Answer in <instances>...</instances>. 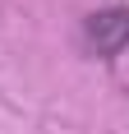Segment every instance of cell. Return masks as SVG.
<instances>
[{"label": "cell", "mask_w": 129, "mask_h": 134, "mask_svg": "<svg viewBox=\"0 0 129 134\" xmlns=\"http://www.w3.org/2000/svg\"><path fill=\"white\" fill-rule=\"evenodd\" d=\"M83 42L102 60L120 55L129 46V9H97V14H88L83 19Z\"/></svg>", "instance_id": "obj_1"}]
</instances>
